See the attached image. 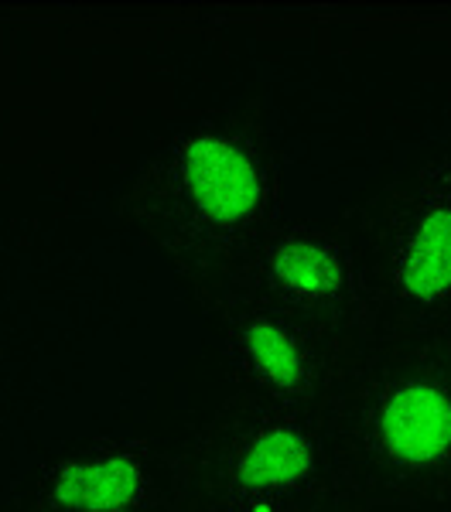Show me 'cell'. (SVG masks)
<instances>
[{
    "label": "cell",
    "mask_w": 451,
    "mask_h": 512,
    "mask_svg": "<svg viewBox=\"0 0 451 512\" xmlns=\"http://www.w3.org/2000/svg\"><path fill=\"white\" fill-rule=\"evenodd\" d=\"M178 461L182 512H274L342 492L325 417L250 393H236Z\"/></svg>",
    "instance_id": "3957f363"
},
{
    "label": "cell",
    "mask_w": 451,
    "mask_h": 512,
    "mask_svg": "<svg viewBox=\"0 0 451 512\" xmlns=\"http://www.w3.org/2000/svg\"><path fill=\"white\" fill-rule=\"evenodd\" d=\"M4 512H182V461L141 427H103L41 454Z\"/></svg>",
    "instance_id": "52a82bcc"
},
{
    "label": "cell",
    "mask_w": 451,
    "mask_h": 512,
    "mask_svg": "<svg viewBox=\"0 0 451 512\" xmlns=\"http://www.w3.org/2000/svg\"><path fill=\"white\" fill-rule=\"evenodd\" d=\"M325 424L339 485L359 509H448L451 335H366Z\"/></svg>",
    "instance_id": "7a4b0ae2"
},
{
    "label": "cell",
    "mask_w": 451,
    "mask_h": 512,
    "mask_svg": "<svg viewBox=\"0 0 451 512\" xmlns=\"http://www.w3.org/2000/svg\"><path fill=\"white\" fill-rule=\"evenodd\" d=\"M212 294L274 304L346 342H363L380 328L373 287L349 229L325 219H284L205 291V297Z\"/></svg>",
    "instance_id": "5b68a950"
},
{
    "label": "cell",
    "mask_w": 451,
    "mask_h": 512,
    "mask_svg": "<svg viewBox=\"0 0 451 512\" xmlns=\"http://www.w3.org/2000/svg\"><path fill=\"white\" fill-rule=\"evenodd\" d=\"M127 205L147 250L202 291L298 216L287 202L281 147L240 117H202L171 130L141 164Z\"/></svg>",
    "instance_id": "6da1fadb"
},
{
    "label": "cell",
    "mask_w": 451,
    "mask_h": 512,
    "mask_svg": "<svg viewBox=\"0 0 451 512\" xmlns=\"http://www.w3.org/2000/svg\"><path fill=\"white\" fill-rule=\"evenodd\" d=\"M274 512H366V509H359L349 495L335 492V495H325V499L294 502V506H284V509H274Z\"/></svg>",
    "instance_id": "ba28073f"
},
{
    "label": "cell",
    "mask_w": 451,
    "mask_h": 512,
    "mask_svg": "<svg viewBox=\"0 0 451 512\" xmlns=\"http://www.w3.org/2000/svg\"><path fill=\"white\" fill-rule=\"evenodd\" d=\"M349 236L380 328L451 335V134L421 147Z\"/></svg>",
    "instance_id": "277c9868"
},
{
    "label": "cell",
    "mask_w": 451,
    "mask_h": 512,
    "mask_svg": "<svg viewBox=\"0 0 451 512\" xmlns=\"http://www.w3.org/2000/svg\"><path fill=\"white\" fill-rule=\"evenodd\" d=\"M202 338L212 342L240 393L325 417L359 342L243 294L205 297Z\"/></svg>",
    "instance_id": "8992f818"
}]
</instances>
